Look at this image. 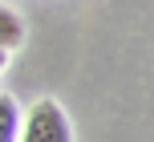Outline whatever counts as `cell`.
I'll list each match as a JSON object with an SVG mask.
<instances>
[{"label": "cell", "instance_id": "cell-4", "mask_svg": "<svg viewBox=\"0 0 154 142\" xmlns=\"http://www.w3.org/2000/svg\"><path fill=\"white\" fill-rule=\"evenodd\" d=\"M4 65H8V49H0V73H4Z\"/></svg>", "mask_w": 154, "mask_h": 142}, {"label": "cell", "instance_id": "cell-3", "mask_svg": "<svg viewBox=\"0 0 154 142\" xmlns=\"http://www.w3.org/2000/svg\"><path fill=\"white\" fill-rule=\"evenodd\" d=\"M20 41H24V20L0 4V49H16Z\"/></svg>", "mask_w": 154, "mask_h": 142}, {"label": "cell", "instance_id": "cell-1", "mask_svg": "<svg viewBox=\"0 0 154 142\" xmlns=\"http://www.w3.org/2000/svg\"><path fill=\"white\" fill-rule=\"evenodd\" d=\"M20 142H73L69 118L53 97H45V102H37L29 110V118L20 126Z\"/></svg>", "mask_w": 154, "mask_h": 142}, {"label": "cell", "instance_id": "cell-2", "mask_svg": "<svg viewBox=\"0 0 154 142\" xmlns=\"http://www.w3.org/2000/svg\"><path fill=\"white\" fill-rule=\"evenodd\" d=\"M20 110H16L12 97L0 94V142H20Z\"/></svg>", "mask_w": 154, "mask_h": 142}]
</instances>
